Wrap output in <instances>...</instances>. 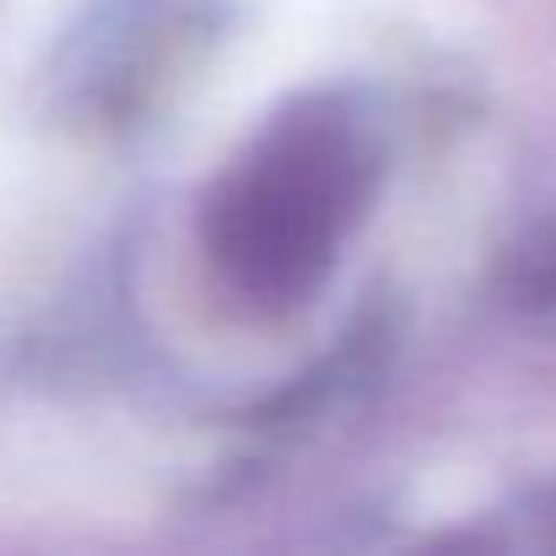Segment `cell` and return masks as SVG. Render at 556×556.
<instances>
[{
  "label": "cell",
  "instance_id": "obj_1",
  "mask_svg": "<svg viewBox=\"0 0 556 556\" xmlns=\"http://www.w3.org/2000/svg\"><path fill=\"white\" fill-rule=\"evenodd\" d=\"M518 295H523L534 312L556 317V224H545V229L523 245V256H518Z\"/></svg>",
  "mask_w": 556,
  "mask_h": 556
}]
</instances>
